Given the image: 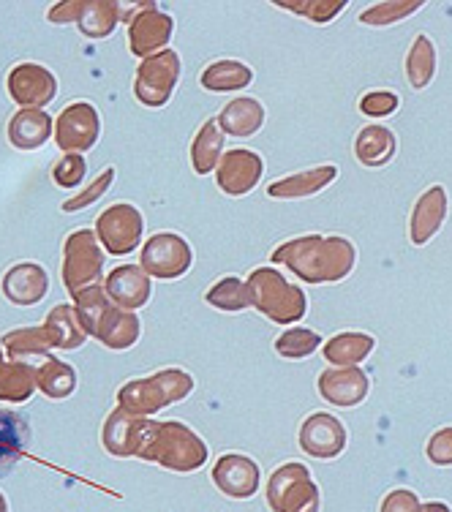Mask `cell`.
<instances>
[{"label": "cell", "instance_id": "obj_1", "mask_svg": "<svg viewBox=\"0 0 452 512\" xmlns=\"http://www.w3.org/2000/svg\"><path fill=\"white\" fill-rule=\"evenodd\" d=\"M273 265L286 267L303 284H338L357 265V248L338 235L292 237L273 251Z\"/></svg>", "mask_w": 452, "mask_h": 512}, {"label": "cell", "instance_id": "obj_2", "mask_svg": "<svg viewBox=\"0 0 452 512\" xmlns=\"http://www.w3.org/2000/svg\"><path fill=\"white\" fill-rule=\"evenodd\" d=\"M74 308L85 333L96 335L101 344L109 349H131L137 344L139 335H142V325H139V316L131 311H123L107 297V292L99 286H90L85 292H79L74 297Z\"/></svg>", "mask_w": 452, "mask_h": 512}, {"label": "cell", "instance_id": "obj_3", "mask_svg": "<svg viewBox=\"0 0 452 512\" xmlns=\"http://www.w3.org/2000/svg\"><path fill=\"white\" fill-rule=\"evenodd\" d=\"M248 295L251 306L276 325H295L308 311V297L300 286L286 281L276 267H256L248 276Z\"/></svg>", "mask_w": 452, "mask_h": 512}, {"label": "cell", "instance_id": "obj_4", "mask_svg": "<svg viewBox=\"0 0 452 512\" xmlns=\"http://www.w3.org/2000/svg\"><path fill=\"white\" fill-rule=\"evenodd\" d=\"M142 455L150 461L164 463L175 472H194L205 463L207 447L183 423H148Z\"/></svg>", "mask_w": 452, "mask_h": 512}, {"label": "cell", "instance_id": "obj_5", "mask_svg": "<svg viewBox=\"0 0 452 512\" xmlns=\"http://www.w3.org/2000/svg\"><path fill=\"white\" fill-rule=\"evenodd\" d=\"M194 390V376L180 368H164L148 379H134L120 390V404L126 412L153 414L164 406L183 401Z\"/></svg>", "mask_w": 452, "mask_h": 512}, {"label": "cell", "instance_id": "obj_6", "mask_svg": "<svg viewBox=\"0 0 452 512\" xmlns=\"http://www.w3.org/2000/svg\"><path fill=\"white\" fill-rule=\"evenodd\" d=\"M104 270V251L93 229H77L66 237L63 246V284L71 297L85 292L90 286H99Z\"/></svg>", "mask_w": 452, "mask_h": 512}, {"label": "cell", "instance_id": "obj_7", "mask_svg": "<svg viewBox=\"0 0 452 512\" xmlns=\"http://www.w3.org/2000/svg\"><path fill=\"white\" fill-rule=\"evenodd\" d=\"M267 502L276 512H319V488L303 463H284L270 477Z\"/></svg>", "mask_w": 452, "mask_h": 512}, {"label": "cell", "instance_id": "obj_8", "mask_svg": "<svg viewBox=\"0 0 452 512\" xmlns=\"http://www.w3.org/2000/svg\"><path fill=\"white\" fill-rule=\"evenodd\" d=\"M183 63L175 50H164L145 58L139 63L137 79H134V96L139 104L145 107H164L172 93L177 88V79H180Z\"/></svg>", "mask_w": 452, "mask_h": 512}, {"label": "cell", "instance_id": "obj_9", "mask_svg": "<svg viewBox=\"0 0 452 512\" xmlns=\"http://www.w3.org/2000/svg\"><path fill=\"white\" fill-rule=\"evenodd\" d=\"M139 262H142V270L148 276H156L161 281H175L191 270L194 251L188 246L186 237L175 235V232H158L145 243Z\"/></svg>", "mask_w": 452, "mask_h": 512}, {"label": "cell", "instance_id": "obj_10", "mask_svg": "<svg viewBox=\"0 0 452 512\" xmlns=\"http://www.w3.org/2000/svg\"><path fill=\"white\" fill-rule=\"evenodd\" d=\"M142 232H145V218L137 207L128 205V202L107 207L96 221V237L101 240L104 251L115 256L137 251Z\"/></svg>", "mask_w": 452, "mask_h": 512}, {"label": "cell", "instance_id": "obj_11", "mask_svg": "<svg viewBox=\"0 0 452 512\" xmlns=\"http://www.w3.org/2000/svg\"><path fill=\"white\" fill-rule=\"evenodd\" d=\"M101 134V118L96 107H90L85 101L69 104L55 118V145L66 153H85L96 142Z\"/></svg>", "mask_w": 452, "mask_h": 512}, {"label": "cell", "instance_id": "obj_12", "mask_svg": "<svg viewBox=\"0 0 452 512\" xmlns=\"http://www.w3.org/2000/svg\"><path fill=\"white\" fill-rule=\"evenodd\" d=\"M265 175V161L246 148L226 150L216 167V183L226 197H246Z\"/></svg>", "mask_w": 452, "mask_h": 512}, {"label": "cell", "instance_id": "obj_13", "mask_svg": "<svg viewBox=\"0 0 452 512\" xmlns=\"http://www.w3.org/2000/svg\"><path fill=\"white\" fill-rule=\"evenodd\" d=\"M6 88H9L11 99L17 101L22 109H41L55 99L58 79L39 63H20L9 71Z\"/></svg>", "mask_w": 452, "mask_h": 512}, {"label": "cell", "instance_id": "obj_14", "mask_svg": "<svg viewBox=\"0 0 452 512\" xmlns=\"http://www.w3.org/2000/svg\"><path fill=\"white\" fill-rule=\"evenodd\" d=\"M172 30H175L172 17L156 6H148L145 11H139L128 25V47L137 58H153L158 52L167 50Z\"/></svg>", "mask_w": 452, "mask_h": 512}, {"label": "cell", "instance_id": "obj_15", "mask_svg": "<svg viewBox=\"0 0 452 512\" xmlns=\"http://www.w3.org/2000/svg\"><path fill=\"white\" fill-rule=\"evenodd\" d=\"M300 447L305 453L314 455L319 461H330L335 455L344 453L346 447V428L335 414L316 412L305 417L300 428Z\"/></svg>", "mask_w": 452, "mask_h": 512}, {"label": "cell", "instance_id": "obj_16", "mask_svg": "<svg viewBox=\"0 0 452 512\" xmlns=\"http://www.w3.org/2000/svg\"><path fill=\"white\" fill-rule=\"evenodd\" d=\"M450 213V197L444 186H431L420 199L414 202L412 216H409V240L412 246L423 248L431 243L433 237L439 235Z\"/></svg>", "mask_w": 452, "mask_h": 512}, {"label": "cell", "instance_id": "obj_17", "mask_svg": "<svg viewBox=\"0 0 452 512\" xmlns=\"http://www.w3.org/2000/svg\"><path fill=\"white\" fill-rule=\"evenodd\" d=\"M371 382L360 365L352 368H327L319 374V395L333 406H360L368 398Z\"/></svg>", "mask_w": 452, "mask_h": 512}, {"label": "cell", "instance_id": "obj_18", "mask_svg": "<svg viewBox=\"0 0 452 512\" xmlns=\"http://www.w3.org/2000/svg\"><path fill=\"white\" fill-rule=\"evenodd\" d=\"M104 292L123 311H137L148 306L153 286H150V276L139 265H120L109 273Z\"/></svg>", "mask_w": 452, "mask_h": 512}, {"label": "cell", "instance_id": "obj_19", "mask_svg": "<svg viewBox=\"0 0 452 512\" xmlns=\"http://www.w3.org/2000/svg\"><path fill=\"white\" fill-rule=\"evenodd\" d=\"M47 289H50V276L36 262H20L9 267L3 276V295L14 306H36L44 300Z\"/></svg>", "mask_w": 452, "mask_h": 512}, {"label": "cell", "instance_id": "obj_20", "mask_svg": "<svg viewBox=\"0 0 452 512\" xmlns=\"http://www.w3.org/2000/svg\"><path fill=\"white\" fill-rule=\"evenodd\" d=\"M213 480L226 496L248 499L259 488V466L246 455H224L213 469Z\"/></svg>", "mask_w": 452, "mask_h": 512}, {"label": "cell", "instance_id": "obj_21", "mask_svg": "<svg viewBox=\"0 0 452 512\" xmlns=\"http://www.w3.org/2000/svg\"><path fill=\"white\" fill-rule=\"evenodd\" d=\"M338 178V167L335 164H319V167L303 169L295 175L276 180L267 186V197L270 199H308L325 191L333 180Z\"/></svg>", "mask_w": 452, "mask_h": 512}, {"label": "cell", "instance_id": "obj_22", "mask_svg": "<svg viewBox=\"0 0 452 512\" xmlns=\"http://www.w3.org/2000/svg\"><path fill=\"white\" fill-rule=\"evenodd\" d=\"M395 150H398V139H395L393 128L382 126V123H368L354 137V158L368 169L387 167L393 161Z\"/></svg>", "mask_w": 452, "mask_h": 512}, {"label": "cell", "instance_id": "obj_23", "mask_svg": "<svg viewBox=\"0 0 452 512\" xmlns=\"http://www.w3.org/2000/svg\"><path fill=\"white\" fill-rule=\"evenodd\" d=\"M52 137V118L41 109H20L9 123V142L17 150H41Z\"/></svg>", "mask_w": 452, "mask_h": 512}, {"label": "cell", "instance_id": "obj_24", "mask_svg": "<svg viewBox=\"0 0 452 512\" xmlns=\"http://www.w3.org/2000/svg\"><path fill=\"white\" fill-rule=\"evenodd\" d=\"M376 338L360 330H346V333L333 335L327 344H322V355L330 363V368H352L360 365L365 357L374 352Z\"/></svg>", "mask_w": 452, "mask_h": 512}, {"label": "cell", "instance_id": "obj_25", "mask_svg": "<svg viewBox=\"0 0 452 512\" xmlns=\"http://www.w3.org/2000/svg\"><path fill=\"white\" fill-rule=\"evenodd\" d=\"M218 128L229 137H254L265 126V107L256 99H232L218 112Z\"/></svg>", "mask_w": 452, "mask_h": 512}, {"label": "cell", "instance_id": "obj_26", "mask_svg": "<svg viewBox=\"0 0 452 512\" xmlns=\"http://www.w3.org/2000/svg\"><path fill=\"white\" fill-rule=\"evenodd\" d=\"M254 82V69L240 60H216L199 74V85L210 93H237Z\"/></svg>", "mask_w": 452, "mask_h": 512}, {"label": "cell", "instance_id": "obj_27", "mask_svg": "<svg viewBox=\"0 0 452 512\" xmlns=\"http://www.w3.org/2000/svg\"><path fill=\"white\" fill-rule=\"evenodd\" d=\"M44 330H47V338H50L52 346L58 349H79V346L88 341V333L79 322L77 308L74 306H58L52 308L47 314V322H44Z\"/></svg>", "mask_w": 452, "mask_h": 512}, {"label": "cell", "instance_id": "obj_28", "mask_svg": "<svg viewBox=\"0 0 452 512\" xmlns=\"http://www.w3.org/2000/svg\"><path fill=\"white\" fill-rule=\"evenodd\" d=\"M224 153V131L218 128V120H205V126L199 128L197 137L191 142V164H194V172L197 175L213 172Z\"/></svg>", "mask_w": 452, "mask_h": 512}, {"label": "cell", "instance_id": "obj_29", "mask_svg": "<svg viewBox=\"0 0 452 512\" xmlns=\"http://www.w3.org/2000/svg\"><path fill=\"white\" fill-rule=\"evenodd\" d=\"M120 22V6L109 3V0H82V11H79V30L88 39H107L112 30L118 28Z\"/></svg>", "mask_w": 452, "mask_h": 512}, {"label": "cell", "instance_id": "obj_30", "mask_svg": "<svg viewBox=\"0 0 452 512\" xmlns=\"http://www.w3.org/2000/svg\"><path fill=\"white\" fill-rule=\"evenodd\" d=\"M433 77H436V47L425 33H420L406 52V79L414 90H425Z\"/></svg>", "mask_w": 452, "mask_h": 512}, {"label": "cell", "instance_id": "obj_31", "mask_svg": "<svg viewBox=\"0 0 452 512\" xmlns=\"http://www.w3.org/2000/svg\"><path fill=\"white\" fill-rule=\"evenodd\" d=\"M145 428H148V423H142V420H134L131 414L123 409V412H115L112 417L107 420V447L109 453L115 455H128L134 453L139 447V439L145 436Z\"/></svg>", "mask_w": 452, "mask_h": 512}, {"label": "cell", "instance_id": "obj_32", "mask_svg": "<svg viewBox=\"0 0 452 512\" xmlns=\"http://www.w3.org/2000/svg\"><path fill=\"white\" fill-rule=\"evenodd\" d=\"M3 349L9 352L11 360H30V357H47L50 355V338L44 327H20L3 335Z\"/></svg>", "mask_w": 452, "mask_h": 512}, {"label": "cell", "instance_id": "obj_33", "mask_svg": "<svg viewBox=\"0 0 452 512\" xmlns=\"http://www.w3.org/2000/svg\"><path fill=\"white\" fill-rule=\"evenodd\" d=\"M207 306L226 311V314H237V311H246L251 308V295H248V284L243 278H221L216 284L207 289L205 295Z\"/></svg>", "mask_w": 452, "mask_h": 512}, {"label": "cell", "instance_id": "obj_34", "mask_svg": "<svg viewBox=\"0 0 452 512\" xmlns=\"http://www.w3.org/2000/svg\"><path fill=\"white\" fill-rule=\"evenodd\" d=\"M39 387L36 371L25 363H9L0 371V401H25Z\"/></svg>", "mask_w": 452, "mask_h": 512}, {"label": "cell", "instance_id": "obj_35", "mask_svg": "<svg viewBox=\"0 0 452 512\" xmlns=\"http://www.w3.org/2000/svg\"><path fill=\"white\" fill-rule=\"evenodd\" d=\"M36 379H39L41 393L50 395V398H66L77 387V371L71 365L55 360V357H50L47 363L41 365L36 371Z\"/></svg>", "mask_w": 452, "mask_h": 512}, {"label": "cell", "instance_id": "obj_36", "mask_svg": "<svg viewBox=\"0 0 452 512\" xmlns=\"http://www.w3.org/2000/svg\"><path fill=\"white\" fill-rule=\"evenodd\" d=\"M322 346V335L308 327H289L276 338V352L284 360H305Z\"/></svg>", "mask_w": 452, "mask_h": 512}, {"label": "cell", "instance_id": "obj_37", "mask_svg": "<svg viewBox=\"0 0 452 512\" xmlns=\"http://www.w3.org/2000/svg\"><path fill=\"white\" fill-rule=\"evenodd\" d=\"M423 9V0H387V3H376L360 14V22L368 28H387L395 22L412 17L414 11Z\"/></svg>", "mask_w": 452, "mask_h": 512}, {"label": "cell", "instance_id": "obj_38", "mask_svg": "<svg viewBox=\"0 0 452 512\" xmlns=\"http://www.w3.org/2000/svg\"><path fill=\"white\" fill-rule=\"evenodd\" d=\"M28 442V425L14 412H0V466L14 463Z\"/></svg>", "mask_w": 452, "mask_h": 512}, {"label": "cell", "instance_id": "obj_39", "mask_svg": "<svg viewBox=\"0 0 452 512\" xmlns=\"http://www.w3.org/2000/svg\"><path fill=\"white\" fill-rule=\"evenodd\" d=\"M276 6L292 11L308 22L325 25L346 9V0H276Z\"/></svg>", "mask_w": 452, "mask_h": 512}, {"label": "cell", "instance_id": "obj_40", "mask_svg": "<svg viewBox=\"0 0 452 512\" xmlns=\"http://www.w3.org/2000/svg\"><path fill=\"white\" fill-rule=\"evenodd\" d=\"M401 99L393 90H368L360 99V112L365 118H390L393 112H398Z\"/></svg>", "mask_w": 452, "mask_h": 512}, {"label": "cell", "instance_id": "obj_41", "mask_svg": "<svg viewBox=\"0 0 452 512\" xmlns=\"http://www.w3.org/2000/svg\"><path fill=\"white\" fill-rule=\"evenodd\" d=\"M85 175H88V164H85V158L79 156V153H66L55 164V169H52V178H55L60 188L82 186Z\"/></svg>", "mask_w": 452, "mask_h": 512}, {"label": "cell", "instance_id": "obj_42", "mask_svg": "<svg viewBox=\"0 0 452 512\" xmlns=\"http://www.w3.org/2000/svg\"><path fill=\"white\" fill-rule=\"evenodd\" d=\"M112 180H115V169H104L99 178L93 180V183H90V186L85 188L79 197L69 199V202H63V210H66V213H74V210H82V207L93 205L96 199H101L104 194H107L109 186H112Z\"/></svg>", "mask_w": 452, "mask_h": 512}, {"label": "cell", "instance_id": "obj_43", "mask_svg": "<svg viewBox=\"0 0 452 512\" xmlns=\"http://www.w3.org/2000/svg\"><path fill=\"white\" fill-rule=\"evenodd\" d=\"M428 458H431L436 466H450L452 463V425L450 428H442L431 436L428 442Z\"/></svg>", "mask_w": 452, "mask_h": 512}, {"label": "cell", "instance_id": "obj_44", "mask_svg": "<svg viewBox=\"0 0 452 512\" xmlns=\"http://www.w3.org/2000/svg\"><path fill=\"white\" fill-rule=\"evenodd\" d=\"M420 510H423L420 499H417L412 491L401 488V491H393L384 496L382 510L379 512H420Z\"/></svg>", "mask_w": 452, "mask_h": 512}, {"label": "cell", "instance_id": "obj_45", "mask_svg": "<svg viewBox=\"0 0 452 512\" xmlns=\"http://www.w3.org/2000/svg\"><path fill=\"white\" fill-rule=\"evenodd\" d=\"M420 512H452V510L444 502H428V504H423V510Z\"/></svg>", "mask_w": 452, "mask_h": 512}, {"label": "cell", "instance_id": "obj_46", "mask_svg": "<svg viewBox=\"0 0 452 512\" xmlns=\"http://www.w3.org/2000/svg\"><path fill=\"white\" fill-rule=\"evenodd\" d=\"M0 512H6V504H3V499H0Z\"/></svg>", "mask_w": 452, "mask_h": 512}, {"label": "cell", "instance_id": "obj_47", "mask_svg": "<svg viewBox=\"0 0 452 512\" xmlns=\"http://www.w3.org/2000/svg\"><path fill=\"white\" fill-rule=\"evenodd\" d=\"M0 371H3V355H0Z\"/></svg>", "mask_w": 452, "mask_h": 512}]
</instances>
